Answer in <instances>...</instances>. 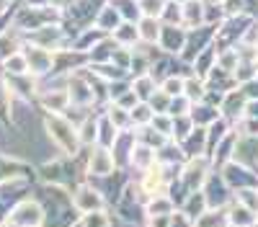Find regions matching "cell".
Here are the masks:
<instances>
[{
    "label": "cell",
    "mask_w": 258,
    "mask_h": 227,
    "mask_svg": "<svg viewBox=\"0 0 258 227\" xmlns=\"http://www.w3.org/2000/svg\"><path fill=\"white\" fill-rule=\"evenodd\" d=\"M47 127H49V134L57 139V144H62L68 153H75L78 147V139H75V132L68 121H62V119H49L47 121Z\"/></svg>",
    "instance_id": "obj_1"
},
{
    "label": "cell",
    "mask_w": 258,
    "mask_h": 227,
    "mask_svg": "<svg viewBox=\"0 0 258 227\" xmlns=\"http://www.w3.org/2000/svg\"><path fill=\"white\" fill-rule=\"evenodd\" d=\"M111 168H114V158L106 153V150H96L93 158H91V171L98 173V176H106Z\"/></svg>",
    "instance_id": "obj_2"
},
{
    "label": "cell",
    "mask_w": 258,
    "mask_h": 227,
    "mask_svg": "<svg viewBox=\"0 0 258 227\" xmlns=\"http://www.w3.org/2000/svg\"><path fill=\"white\" fill-rule=\"evenodd\" d=\"M75 204L80 206V209H93V212H98V209H101V196H98L96 191H91V189H80V191L75 194Z\"/></svg>",
    "instance_id": "obj_3"
},
{
    "label": "cell",
    "mask_w": 258,
    "mask_h": 227,
    "mask_svg": "<svg viewBox=\"0 0 258 227\" xmlns=\"http://www.w3.org/2000/svg\"><path fill=\"white\" fill-rule=\"evenodd\" d=\"M181 88H183V86H181V80H168V86H165V91H168V93H173V91L178 93Z\"/></svg>",
    "instance_id": "obj_4"
},
{
    "label": "cell",
    "mask_w": 258,
    "mask_h": 227,
    "mask_svg": "<svg viewBox=\"0 0 258 227\" xmlns=\"http://www.w3.org/2000/svg\"><path fill=\"white\" fill-rule=\"evenodd\" d=\"M83 222H85V224H93V222H106V217H103V214H88Z\"/></svg>",
    "instance_id": "obj_5"
},
{
    "label": "cell",
    "mask_w": 258,
    "mask_h": 227,
    "mask_svg": "<svg viewBox=\"0 0 258 227\" xmlns=\"http://www.w3.org/2000/svg\"><path fill=\"white\" fill-rule=\"evenodd\" d=\"M3 8H6V3H3V0H0V11H3Z\"/></svg>",
    "instance_id": "obj_6"
}]
</instances>
